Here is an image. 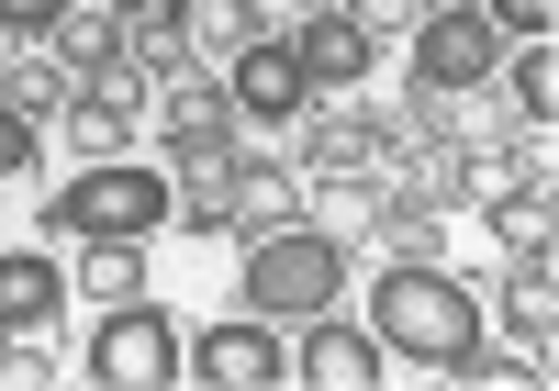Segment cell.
Segmentation results:
<instances>
[{"mask_svg":"<svg viewBox=\"0 0 559 391\" xmlns=\"http://www.w3.org/2000/svg\"><path fill=\"white\" fill-rule=\"evenodd\" d=\"M369 335H381L392 358L448 369V358L481 347V303H471L448 269H381V280H369Z\"/></svg>","mask_w":559,"mask_h":391,"instance_id":"obj_1","label":"cell"},{"mask_svg":"<svg viewBox=\"0 0 559 391\" xmlns=\"http://www.w3.org/2000/svg\"><path fill=\"white\" fill-rule=\"evenodd\" d=\"M236 291H247V313H269V324L336 313V291H347V247H336V235H313V224L258 235V247H247V269H236Z\"/></svg>","mask_w":559,"mask_h":391,"instance_id":"obj_2","label":"cell"},{"mask_svg":"<svg viewBox=\"0 0 559 391\" xmlns=\"http://www.w3.org/2000/svg\"><path fill=\"white\" fill-rule=\"evenodd\" d=\"M45 224H57V235H90V247H146V235L168 224V179L134 168V157H102V168H79L57 202H45Z\"/></svg>","mask_w":559,"mask_h":391,"instance_id":"obj_3","label":"cell"},{"mask_svg":"<svg viewBox=\"0 0 559 391\" xmlns=\"http://www.w3.org/2000/svg\"><path fill=\"white\" fill-rule=\"evenodd\" d=\"M179 380V324L157 303H112L90 324V391H168Z\"/></svg>","mask_w":559,"mask_h":391,"instance_id":"obj_4","label":"cell"},{"mask_svg":"<svg viewBox=\"0 0 559 391\" xmlns=\"http://www.w3.org/2000/svg\"><path fill=\"white\" fill-rule=\"evenodd\" d=\"M179 369L213 380V391H280V380H292V347H280L269 313H224V324L191 335V358H179Z\"/></svg>","mask_w":559,"mask_h":391,"instance_id":"obj_5","label":"cell"},{"mask_svg":"<svg viewBox=\"0 0 559 391\" xmlns=\"http://www.w3.org/2000/svg\"><path fill=\"white\" fill-rule=\"evenodd\" d=\"M503 68V45L481 12H426V34H414V90H481Z\"/></svg>","mask_w":559,"mask_h":391,"instance_id":"obj_6","label":"cell"},{"mask_svg":"<svg viewBox=\"0 0 559 391\" xmlns=\"http://www.w3.org/2000/svg\"><path fill=\"white\" fill-rule=\"evenodd\" d=\"M392 369V347L369 324H336V313H302V347H292V380H313V391H369Z\"/></svg>","mask_w":559,"mask_h":391,"instance_id":"obj_7","label":"cell"},{"mask_svg":"<svg viewBox=\"0 0 559 391\" xmlns=\"http://www.w3.org/2000/svg\"><path fill=\"white\" fill-rule=\"evenodd\" d=\"M224 90H236V112H247V123H292V112L313 102V79H302V57H292V45H236Z\"/></svg>","mask_w":559,"mask_h":391,"instance_id":"obj_8","label":"cell"},{"mask_svg":"<svg viewBox=\"0 0 559 391\" xmlns=\"http://www.w3.org/2000/svg\"><path fill=\"white\" fill-rule=\"evenodd\" d=\"M292 57H302L313 90H358V79H369V23H358V12H313V23L292 34Z\"/></svg>","mask_w":559,"mask_h":391,"instance_id":"obj_9","label":"cell"},{"mask_svg":"<svg viewBox=\"0 0 559 391\" xmlns=\"http://www.w3.org/2000/svg\"><path fill=\"white\" fill-rule=\"evenodd\" d=\"M57 303H68V269H45V258H0V335L57 324Z\"/></svg>","mask_w":559,"mask_h":391,"instance_id":"obj_10","label":"cell"},{"mask_svg":"<svg viewBox=\"0 0 559 391\" xmlns=\"http://www.w3.org/2000/svg\"><path fill=\"white\" fill-rule=\"evenodd\" d=\"M503 90H515V102L537 112V134H548V112H559V57H548V34H526V57H515V79H503Z\"/></svg>","mask_w":559,"mask_h":391,"instance_id":"obj_11","label":"cell"},{"mask_svg":"<svg viewBox=\"0 0 559 391\" xmlns=\"http://www.w3.org/2000/svg\"><path fill=\"white\" fill-rule=\"evenodd\" d=\"M0 179H34V123L0 102Z\"/></svg>","mask_w":559,"mask_h":391,"instance_id":"obj_12","label":"cell"},{"mask_svg":"<svg viewBox=\"0 0 559 391\" xmlns=\"http://www.w3.org/2000/svg\"><path fill=\"white\" fill-rule=\"evenodd\" d=\"M503 247H537L548 258V190H537V202H503Z\"/></svg>","mask_w":559,"mask_h":391,"instance_id":"obj_13","label":"cell"},{"mask_svg":"<svg viewBox=\"0 0 559 391\" xmlns=\"http://www.w3.org/2000/svg\"><path fill=\"white\" fill-rule=\"evenodd\" d=\"M68 0H0V34H57Z\"/></svg>","mask_w":559,"mask_h":391,"instance_id":"obj_14","label":"cell"},{"mask_svg":"<svg viewBox=\"0 0 559 391\" xmlns=\"http://www.w3.org/2000/svg\"><path fill=\"white\" fill-rule=\"evenodd\" d=\"M90 280H102L112 303H134V280H146V269H134V247H102V258H90Z\"/></svg>","mask_w":559,"mask_h":391,"instance_id":"obj_15","label":"cell"},{"mask_svg":"<svg viewBox=\"0 0 559 391\" xmlns=\"http://www.w3.org/2000/svg\"><path fill=\"white\" fill-rule=\"evenodd\" d=\"M548 12H559V0H492V23H503V34H548Z\"/></svg>","mask_w":559,"mask_h":391,"instance_id":"obj_16","label":"cell"},{"mask_svg":"<svg viewBox=\"0 0 559 391\" xmlns=\"http://www.w3.org/2000/svg\"><path fill=\"white\" fill-rule=\"evenodd\" d=\"M0 380H57V358H34V347H0Z\"/></svg>","mask_w":559,"mask_h":391,"instance_id":"obj_17","label":"cell"}]
</instances>
